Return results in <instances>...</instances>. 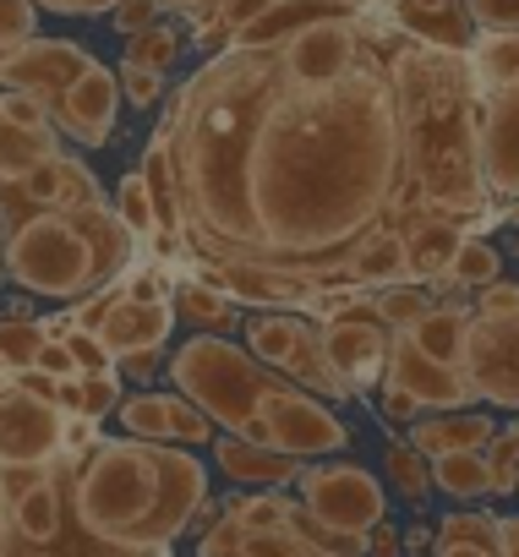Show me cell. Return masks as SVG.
Returning a JSON list of instances; mask_svg holds the SVG:
<instances>
[{
	"label": "cell",
	"instance_id": "obj_1",
	"mask_svg": "<svg viewBox=\"0 0 519 557\" xmlns=\"http://www.w3.org/2000/svg\"><path fill=\"white\" fill-rule=\"evenodd\" d=\"M191 262H274L350 285V246L421 219L399 88V28L334 77H296L274 45L208 55L159 115Z\"/></svg>",
	"mask_w": 519,
	"mask_h": 557
},
{
	"label": "cell",
	"instance_id": "obj_2",
	"mask_svg": "<svg viewBox=\"0 0 519 557\" xmlns=\"http://www.w3.org/2000/svg\"><path fill=\"white\" fill-rule=\"evenodd\" d=\"M208 503V465L186 443L99 437L72 459V524L104 557H170Z\"/></svg>",
	"mask_w": 519,
	"mask_h": 557
},
{
	"label": "cell",
	"instance_id": "obj_3",
	"mask_svg": "<svg viewBox=\"0 0 519 557\" xmlns=\"http://www.w3.org/2000/svg\"><path fill=\"white\" fill-rule=\"evenodd\" d=\"M137 268V230L121 208H34L7 224V278L39 301H88Z\"/></svg>",
	"mask_w": 519,
	"mask_h": 557
},
{
	"label": "cell",
	"instance_id": "obj_4",
	"mask_svg": "<svg viewBox=\"0 0 519 557\" xmlns=\"http://www.w3.org/2000/svg\"><path fill=\"white\" fill-rule=\"evenodd\" d=\"M164 377L219 432H240V437H251L257 410L269 405V394L285 388V372H274L269 361H257L230 334H191L186 345H175L164 356Z\"/></svg>",
	"mask_w": 519,
	"mask_h": 557
},
{
	"label": "cell",
	"instance_id": "obj_5",
	"mask_svg": "<svg viewBox=\"0 0 519 557\" xmlns=\"http://www.w3.org/2000/svg\"><path fill=\"white\" fill-rule=\"evenodd\" d=\"M175 323H181V312H175L170 273L153 268V262L126 268L110 290H99V296H88V301L72 307V329L99 334L115 361L121 356H137V350H164Z\"/></svg>",
	"mask_w": 519,
	"mask_h": 557
},
{
	"label": "cell",
	"instance_id": "obj_6",
	"mask_svg": "<svg viewBox=\"0 0 519 557\" xmlns=\"http://www.w3.org/2000/svg\"><path fill=\"white\" fill-rule=\"evenodd\" d=\"M459 372L475 399L519 410V285L492 278L486 290H475Z\"/></svg>",
	"mask_w": 519,
	"mask_h": 557
},
{
	"label": "cell",
	"instance_id": "obj_7",
	"mask_svg": "<svg viewBox=\"0 0 519 557\" xmlns=\"http://www.w3.org/2000/svg\"><path fill=\"white\" fill-rule=\"evenodd\" d=\"M301 508L323 535H334L339 552L367 557V535L388 519V492L367 465L334 459V465H307L301 470Z\"/></svg>",
	"mask_w": 519,
	"mask_h": 557
},
{
	"label": "cell",
	"instance_id": "obj_8",
	"mask_svg": "<svg viewBox=\"0 0 519 557\" xmlns=\"http://www.w3.org/2000/svg\"><path fill=\"white\" fill-rule=\"evenodd\" d=\"M251 437L269 443V448H285V454H301V459H329V454L350 448V426L323 405V394H312L291 377H285V388L269 394L263 410H257Z\"/></svg>",
	"mask_w": 519,
	"mask_h": 557
},
{
	"label": "cell",
	"instance_id": "obj_9",
	"mask_svg": "<svg viewBox=\"0 0 519 557\" xmlns=\"http://www.w3.org/2000/svg\"><path fill=\"white\" fill-rule=\"evenodd\" d=\"M66 454V410L55 394L12 377L0 394V465H50Z\"/></svg>",
	"mask_w": 519,
	"mask_h": 557
},
{
	"label": "cell",
	"instance_id": "obj_10",
	"mask_svg": "<svg viewBox=\"0 0 519 557\" xmlns=\"http://www.w3.org/2000/svg\"><path fill=\"white\" fill-rule=\"evenodd\" d=\"M323 345H329L334 372H339L356 394L383 383V367H388V350H394V329L378 318L372 290L356 296L350 307H339L334 318H323Z\"/></svg>",
	"mask_w": 519,
	"mask_h": 557
},
{
	"label": "cell",
	"instance_id": "obj_11",
	"mask_svg": "<svg viewBox=\"0 0 519 557\" xmlns=\"http://www.w3.org/2000/svg\"><path fill=\"white\" fill-rule=\"evenodd\" d=\"M197 278L219 285L240 307H263V312H307L329 285L318 273L301 268H274V262H197Z\"/></svg>",
	"mask_w": 519,
	"mask_h": 557
},
{
	"label": "cell",
	"instance_id": "obj_12",
	"mask_svg": "<svg viewBox=\"0 0 519 557\" xmlns=\"http://www.w3.org/2000/svg\"><path fill=\"white\" fill-rule=\"evenodd\" d=\"M475 164L497 202L519 197V83L475 88Z\"/></svg>",
	"mask_w": 519,
	"mask_h": 557
},
{
	"label": "cell",
	"instance_id": "obj_13",
	"mask_svg": "<svg viewBox=\"0 0 519 557\" xmlns=\"http://www.w3.org/2000/svg\"><path fill=\"white\" fill-rule=\"evenodd\" d=\"M104 202V186H99V175L77 159V153H55V159H45L34 175H23V181H0V230L7 224H17L23 213H34V208H99Z\"/></svg>",
	"mask_w": 519,
	"mask_h": 557
},
{
	"label": "cell",
	"instance_id": "obj_14",
	"mask_svg": "<svg viewBox=\"0 0 519 557\" xmlns=\"http://www.w3.org/2000/svg\"><path fill=\"white\" fill-rule=\"evenodd\" d=\"M121 99H126V94H121V72L88 61V72L72 77V88L50 104V115H55L61 137H72V143H83V148H104V143L115 137Z\"/></svg>",
	"mask_w": 519,
	"mask_h": 557
},
{
	"label": "cell",
	"instance_id": "obj_15",
	"mask_svg": "<svg viewBox=\"0 0 519 557\" xmlns=\"http://www.w3.org/2000/svg\"><path fill=\"white\" fill-rule=\"evenodd\" d=\"M115 421H121V432L153 437V443H186V448L213 443V421L181 388H137V394L121 399Z\"/></svg>",
	"mask_w": 519,
	"mask_h": 557
},
{
	"label": "cell",
	"instance_id": "obj_16",
	"mask_svg": "<svg viewBox=\"0 0 519 557\" xmlns=\"http://www.w3.org/2000/svg\"><path fill=\"white\" fill-rule=\"evenodd\" d=\"M88 50L83 45H72V39H28V45H17L7 61H0V88H28V94H39L45 104H55L66 88H72V77H83L88 72Z\"/></svg>",
	"mask_w": 519,
	"mask_h": 557
},
{
	"label": "cell",
	"instance_id": "obj_17",
	"mask_svg": "<svg viewBox=\"0 0 519 557\" xmlns=\"http://www.w3.org/2000/svg\"><path fill=\"white\" fill-rule=\"evenodd\" d=\"M383 383H394V388L416 394L427 410H465V405H475V394H470L465 372H459V367H448V361H437V356H427L410 334H394V350H388Z\"/></svg>",
	"mask_w": 519,
	"mask_h": 557
},
{
	"label": "cell",
	"instance_id": "obj_18",
	"mask_svg": "<svg viewBox=\"0 0 519 557\" xmlns=\"http://www.w3.org/2000/svg\"><path fill=\"white\" fill-rule=\"evenodd\" d=\"M213 465L235 486H291V481H301V470L312 459L285 454V448H269V443L240 437V432H224V437H213Z\"/></svg>",
	"mask_w": 519,
	"mask_h": 557
},
{
	"label": "cell",
	"instance_id": "obj_19",
	"mask_svg": "<svg viewBox=\"0 0 519 557\" xmlns=\"http://www.w3.org/2000/svg\"><path fill=\"white\" fill-rule=\"evenodd\" d=\"M388 17L405 39L416 45H432V50H470L475 45V23H470V7L465 0H388Z\"/></svg>",
	"mask_w": 519,
	"mask_h": 557
},
{
	"label": "cell",
	"instance_id": "obj_20",
	"mask_svg": "<svg viewBox=\"0 0 519 557\" xmlns=\"http://www.w3.org/2000/svg\"><path fill=\"white\" fill-rule=\"evenodd\" d=\"M345 273H350V285H367V290L405 285V278H410V230L399 219H383L378 230H367L350 246Z\"/></svg>",
	"mask_w": 519,
	"mask_h": 557
},
{
	"label": "cell",
	"instance_id": "obj_21",
	"mask_svg": "<svg viewBox=\"0 0 519 557\" xmlns=\"http://www.w3.org/2000/svg\"><path fill=\"white\" fill-rule=\"evenodd\" d=\"M497 437V421L481 410H427L421 421H410V443L437 459V454H459V448H486Z\"/></svg>",
	"mask_w": 519,
	"mask_h": 557
},
{
	"label": "cell",
	"instance_id": "obj_22",
	"mask_svg": "<svg viewBox=\"0 0 519 557\" xmlns=\"http://www.w3.org/2000/svg\"><path fill=\"white\" fill-rule=\"evenodd\" d=\"M465 235L470 230L459 219H443V213H421L410 224V278H416V285H432V278L448 273V262H454Z\"/></svg>",
	"mask_w": 519,
	"mask_h": 557
},
{
	"label": "cell",
	"instance_id": "obj_23",
	"mask_svg": "<svg viewBox=\"0 0 519 557\" xmlns=\"http://www.w3.org/2000/svg\"><path fill=\"white\" fill-rule=\"evenodd\" d=\"M61 153V126H28L0 110V181H23Z\"/></svg>",
	"mask_w": 519,
	"mask_h": 557
},
{
	"label": "cell",
	"instance_id": "obj_24",
	"mask_svg": "<svg viewBox=\"0 0 519 557\" xmlns=\"http://www.w3.org/2000/svg\"><path fill=\"white\" fill-rule=\"evenodd\" d=\"M175 312L197 334H235L246 323L240 318V301H230L219 285H208V278H181V285H175Z\"/></svg>",
	"mask_w": 519,
	"mask_h": 557
},
{
	"label": "cell",
	"instance_id": "obj_25",
	"mask_svg": "<svg viewBox=\"0 0 519 557\" xmlns=\"http://www.w3.org/2000/svg\"><path fill=\"white\" fill-rule=\"evenodd\" d=\"M432 557H503V535H497V513H448L437 519V541Z\"/></svg>",
	"mask_w": 519,
	"mask_h": 557
},
{
	"label": "cell",
	"instance_id": "obj_26",
	"mask_svg": "<svg viewBox=\"0 0 519 557\" xmlns=\"http://www.w3.org/2000/svg\"><path fill=\"white\" fill-rule=\"evenodd\" d=\"M465 329H470V307H427L410 329H399V334H410L427 356H437V361H448V367H459V356H465Z\"/></svg>",
	"mask_w": 519,
	"mask_h": 557
},
{
	"label": "cell",
	"instance_id": "obj_27",
	"mask_svg": "<svg viewBox=\"0 0 519 557\" xmlns=\"http://www.w3.org/2000/svg\"><path fill=\"white\" fill-rule=\"evenodd\" d=\"M55 399H61L66 416H94V421H104V416L121 410L126 383H121L115 367H110V372H77V377H66V383L55 388Z\"/></svg>",
	"mask_w": 519,
	"mask_h": 557
},
{
	"label": "cell",
	"instance_id": "obj_28",
	"mask_svg": "<svg viewBox=\"0 0 519 557\" xmlns=\"http://www.w3.org/2000/svg\"><path fill=\"white\" fill-rule=\"evenodd\" d=\"M224 513H230L240 530H274V524L307 519V508H301L296 497H285L280 486H246V492L224 497Z\"/></svg>",
	"mask_w": 519,
	"mask_h": 557
},
{
	"label": "cell",
	"instance_id": "obj_29",
	"mask_svg": "<svg viewBox=\"0 0 519 557\" xmlns=\"http://www.w3.org/2000/svg\"><path fill=\"white\" fill-rule=\"evenodd\" d=\"M432 486L470 503V497H486L492 492V465H486V448H459V454H437L432 459Z\"/></svg>",
	"mask_w": 519,
	"mask_h": 557
},
{
	"label": "cell",
	"instance_id": "obj_30",
	"mask_svg": "<svg viewBox=\"0 0 519 557\" xmlns=\"http://www.w3.org/2000/svg\"><path fill=\"white\" fill-rule=\"evenodd\" d=\"M465 61H470L475 88H508L519 83V34H481L465 50Z\"/></svg>",
	"mask_w": 519,
	"mask_h": 557
},
{
	"label": "cell",
	"instance_id": "obj_31",
	"mask_svg": "<svg viewBox=\"0 0 519 557\" xmlns=\"http://www.w3.org/2000/svg\"><path fill=\"white\" fill-rule=\"evenodd\" d=\"M497 273H503L497 246L481 240V235H465L459 251H454V262H448V273H443V285H454V290H486ZM432 285H437V278H432Z\"/></svg>",
	"mask_w": 519,
	"mask_h": 557
},
{
	"label": "cell",
	"instance_id": "obj_32",
	"mask_svg": "<svg viewBox=\"0 0 519 557\" xmlns=\"http://www.w3.org/2000/svg\"><path fill=\"white\" fill-rule=\"evenodd\" d=\"M50 329L34 323V318H0V367H7L12 377L34 372L39 367V350H45Z\"/></svg>",
	"mask_w": 519,
	"mask_h": 557
},
{
	"label": "cell",
	"instance_id": "obj_33",
	"mask_svg": "<svg viewBox=\"0 0 519 557\" xmlns=\"http://www.w3.org/2000/svg\"><path fill=\"white\" fill-rule=\"evenodd\" d=\"M383 465H388V481H394V492L399 497H427L432 492V459L410 443V437H388V448H383Z\"/></svg>",
	"mask_w": 519,
	"mask_h": 557
},
{
	"label": "cell",
	"instance_id": "obj_34",
	"mask_svg": "<svg viewBox=\"0 0 519 557\" xmlns=\"http://www.w3.org/2000/svg\"><path fill=\"white\" fill-rule=\"evenodd\" d=\"M115 208H121V219L137 230V240H159V197H153V186H148L143 170H132V175L121 181Z\"/></svg>",
	"mask_w": 519,
	"mask_h": 557
},
{
	"label": "cell",
	"instance_id": "obj_35",
	"mask_svg": "<svg viewBox=\"0 0 519 557\" xmlns=\"http://www.w3.org/2000/svg\"><path fill=\"white\" fill-rule=\"evenodd\" d=\"M372 307H378V318L399 334V329H410V323L432 307V290L416 285V278H405V285H383V290H372Z\"/></svg>",
	"mask_w": 519,
	"mask_h": 557
},
{
	"label": "cell",
	"instance_id": "obj_36",
	"mask_svg": "<svg viewBox=\"0 0 519 557\" xmlns=\"http://www.w3.org/2000/svg\"><path fill=\"white\" fill-rule=\"evenodd\" d=\"M181 50H186V34L175 23H153V28L126 39V61H143V66H159V72H170L181 61Z\"/></svg>",
	"mask_w": 519,
	"mask_h": 557
},
{
	"label": "cell",
	"instance_id": "obj_37",
	"mask_svg": "<svg viewBox=\"0 0 519 557\" xmlns=\"http://www.w3.org/2000/svg\"><path fill=\"white\" fill-rule=\"evenodd\" d=\"M115 72H121V94H126L132 110H153V104H164V94H170V72L143 66V61H121Z\"/></svg>",
	"mask_w": 519,
	"mask_h": 557
},
{
	"label": "cell",
	"instance_id": "obj_38",
	"mask_svg": "<svg viewBox=\"0 0 519 557\" xmlns=\"http://www.w3.org/2000/svg\"><path fill=\"white\" fill-rule=\"evenodd\" d=\"M39 39V0H0V55Z\"/></svg>",
	"mask_w": 519,
	"mask_h": 557
},
{
	"label": "cell",
	"instance_id": "obj_39",
	"mask_svg": "<svg viewBox=\"0 0 519 557\" xmlns=\"http://www.w3.org/2000/svg\"><path fill=\"white\" fill-rule=\"evenodd\" d=\"M481 34H519V0H465Z\"/></svg>",
	"mask_w": 519,
	"mask_h": 557
},
{
	"label": "cell",
	"instance_id": "obj_40",
	"mask_svg": "<svg viewBox=\"0 0 519 557\" xmlns=\"http://www.w3.org/2000/svg\"><path fill=\"white\" fill-rule=\"evenodd\" d=\"M378 416H383L388 426H410V421H421V416H427V405H421L416 394L394 388V383H378Z\"/></svg>",
	"mask_w": 519,
	"mask_h": 557
},
{
	"label": "cell",
	"instance_id": "obj_41",
	"mask_svg": "<svg viewBox=\"0 0 519 557\" xmlns=\"http://www.w3.org/2000/svg\"><path fill=\"white\" fill-rule=\"evenodd\" d=\"M159 0H121V7L110 12V23H115V34L121 39H132V34H143V28H153L159 23Z\"/></svg>",
	"mask_w": 519,
	"mask_h": 557
},
{
	"label": "cell",
	"instance_id": "obj_42",
	"mask_svg": "<svg viewBox=\"0 0 519 557\" xmlns=\"http://www.w3.org/2000/svg\"><path fill=\"white\" fill-rule=\"evenodd\" d=\"M34 372H45V377H55V383H66V377H77L83 367H77V350L66 345V339H45V350H39V367Z\"/></svg>",
	"mask_w": 519,
	"mask_h": 557
},
{
	"label": "cell",
	"instance_id": "obj_43",
	"mask_svg": "<svg viewBox=\"0 0 519 557\" xmlns=\"http://www.w3.org/2000/svg\"><path fill=\"white\" fill-rule=\"evenodd\" d=\"M121 0H39V12H55V17H110Z\"/></svg>",
	"mask_w": 519,
	"mask_h": 557
},
{
	"label": "cell",
	"instance_id": "obj_44",
	"mask_svg": "<svg viewBox=\"0 0 519 557\" xmlns=\"http://www.w3.org/2000/svg\"><path fill=\"white\" fill-rule=\"evenodd\" d=\"M99 443V421L94 416H66V454L77 459V454H88Z\"/></svg>",
	"mask_w": 519,
	"mask_h": 557
},
{
	"label": "cell",
	"instance_id": "obj_45",
	"mask_svg": "<svg viewBox=\"0 0 519 557\" xmlns=\"http://www.w3.org/2000/svg\"><path fill=\"white\" fill-rule=\"evenodd\" d=\"M159 361H164V350H137V356H121V361H115V372H121V377H132V383H148V377L159 372Z\"/></svg>",
	"mask_w": 519,
	"mask_h": 557
},
{
	"label": "cell",
	"instance_id": "obj_46",
	"mask_svg": "<svg viewBox=\"0 0 519 557\" xmlns=\"http://www.w3.org/2000/svg\"><path fill=\"white\" fill-rule=\"evenodd\" d=\"M367 557H405V535H399V530L383 519V524L367 535Z\"/></svg>",
	"mask_w": 519,
	"mask_h": 557
},
{
	"label": "cell",
	"instance_id": "obj_47",
	"mask_svg": "<svg viewBox=\"0 0 519 557\" xmlns=\"http://www.w3.org/2000/svg\"><path fill=\"white\" fill-rule=\"evenodd\" d=\"M497 535H503V557H519V513L497 519Z\"/></svg>",
	"mask_w": 519,
	"mask_h": 557
},
{
	"label": "cell",
	"instance_id": "obj_48",
	"mask_svg": "<svg viewBox=\"0 0 519 557\" xmlns=\"http://www.w3.org/2000/svg\"><path fill=\"white\" fill-rule=\"evenodd\" d=\"M164 12H181V17H197V12H208L213 0H159Z\"/></svg>",
	"mask_w": 519,
	"mask_h": 557
},
{
	"label": "cell",
	"instance_id": "obj_49",
	"mask_svg": "<svg viewBox=\"0 0 519 557\" xmlns=\"http://www.w3.org/2000/svg\"><path fill=\"white\" fill-rule=\"evenodd\" d=\"M421 552H432V530H410L405 535V557H421Z\"/></svg>",
	"mask_w": 519,
	"mask_h": 557
},
{
	"label": "cell",
	"instance_id": "obj_50",
	"mask_svg": "<svg viewBox=\"0 0 519 557\" xmlns=\"http://www.w3.org/2000/svg\"><path fill=\"white\" fill-rule=\"evenodd\" d=\"M12 546V503H7V492H0V552Z\"/></svg>",
	"mask_w": 519,
	"mask_h": 557
},
{
	"label": "cell",
	"instance_id": "obj_51",
	"mask_svg": "<svg viewBox=\"0 0 519 557\" xmlns=\"http://www.w3.org/2000/svg\"><path fill=\"white\" fill-rule=\"evenodd\" d=\"M0 285H7V230H0Z\"/></svg>",
	"mask_w": 519,
	"mask_h": 557
},
{
	"label": "cell",
	"instance_id": "obj_52",
	"mask_svg": "<svg viewBox=\"0 0 519 557\" xmlns=\"http://www.w3.org/2000/svg\"><path fill=\"white\" fill-rule=\"evenodd\" d=\"M7 388H12V372H7V367H0V394H7Z\"/></svg>",
	"mask_w": 519,
	"mask_h": 557
},
{
	"label": "cell",
	"instance_id": "obj_53",
	"mask_svg": "<svg viewBox=\"0 0 519 557\" xmlns=\"http://www.w3.org/2000/svg\"><path fill=\"white\" fill-rule=\"evenodd\" d=\"M329 557H361V552H329Z\"/></svg>",
	"mask_w": 519,
	"mask_h": 557
}]
</instances>
